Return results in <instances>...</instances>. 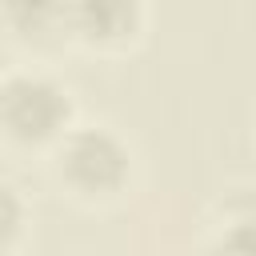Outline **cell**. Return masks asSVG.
Instances as JSON below:
<instances>
[{"label": "cell", "mask_w": 256, "mask_h": 256, "mask_svg": "<svg viewBox=\"0 0 256 256\" xmlns=\"http://www.w3.org/2000/svg\"><path fill=\"white\" fill-rule=\"evenodd\" d=\"M68 120V100L56 84L36 76H12L4 84V124L16 140H48Z\"/></svg>", "instance_id": "cell-1"}, {"label": "cell", "mask_w": 256, "mask_h": 256, "mask_svg": "<svg viewBox=\"0 0 256 256\" xmlns=\"http://www.w3.org/2000/svg\"><path fill=\"white\" fill-rule=\"evenodd\" d=\"M136 0H64V20L84 40H120L136 28Z\"/></svg>", "instance_id": "cell-3"}, {"label": "cell", "mask_w": 256, "mask_h": 256, "mask_svg": "<svg viewBox=\"0 0 256 256\" xmlns=\"http://www.w3.org/2000/svg\"><path fill=\"white\" fill-rule=\"evenodd\" d=\"M64 172L84 192H116L128 176V152L108 132H80L64 148Z\"/></svg>", "instance_id": "cell-2"}, {"label": "cell", "mask_w": 256, "mask_h": 256, "mask_svg": "<svg viewBox=\"0 0 256 256\" xmlns=\"http://www.w3.org/2000/svg\"><path fill=\"white\" fill-rule=\"evenodd\" d=\"M4 12L20 36H40L56 16L64 20V0H4Z\"/></svg>", "instance_id": "cell-4"}]
</instances>
